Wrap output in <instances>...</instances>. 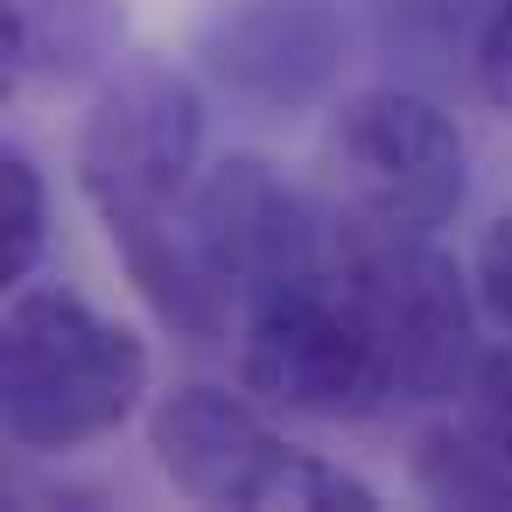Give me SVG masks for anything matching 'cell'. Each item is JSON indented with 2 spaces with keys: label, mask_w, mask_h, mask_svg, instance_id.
I'll use <instances>...</instances> for the list:
<instances>
[{
  "label": "cell",
  "mask_w": 512,
  "mask_h": 512,
  "mask_svg": "<svg viewBox=\"0 0 512 512\" xmlns=\"http://www.w3.org/2000/svg\"><path fill=\"white\" fill-rule=\"evenodd\" d=\"M148 449L162 477L197 505H239V512H379V491L288 442L246 393L225 386H176L148 414Z\"/></svg>",
  "instance_id": "4"
},
{
  "label": "cell",
  "mask_w": 512,
  "mask_h": 512,
  "mask_svg": "<svg viewBox=\"0 0 512 512\" xmlns=\"http://www.w3.org/2000/svg\"><path fill=\"white\" fill-rule=\"evenodd\" d=\"M127 0H0V57L8 78L85 85L120 64Z\"/></svg>",
  "instance_id": "9"
},
{
  "label": "cell",
  "mask_w": 512,
  "mask_h": 512,
  "mask_svg": "<svg viewBox=\"0 0 512 512\" xmlns=\"http://www.w3.org/2000/svg\"><path fill=\"white\" fill-rule=\"evenodd\" d=\"M330 267L351 288V302L365 309L400 407H442L463 400L470 372H477V274H463L435 232H386V225H358L337 218L330 239Z\"/></svg>",
  "instance_id": "3"
},
{
  "label": "cell",
  "mask_w": 512,
  "mask_h": 512,
  "mask_svg": "<svg viewBox=\"0 0 512 512\" xmlns=\"http://www.w3.org/2000/svg\"><path fill=\"white\" fill-rule=\"evenodd\" d=\"M491 0H372V36L407 71H442L449 57L470 64Z\"/></svg>",
  "instance_id": "11"
},
{
  "label": "cell",
  "mask_w": 512,
  "mask_h": 512,
  "mask_svg": "<svg viewBox=\"0 0 512 512\" xmlns=\"http://www.w3.org/2000/svg\"><path fill=\"white\" fill-rule=\"evenodd\" d=\"M470 274H477V302H484V316H491V323L512 337V211L484 225Z\"/></svg>",
  "instance_id": "15"
},
{
  "label": "cell",
  "mask_w": 512,
  "mask_h": 512,
  "mask_svg": "<svg viewBox=\"0 0 512 512\" xmlns=\"http://www.w3.org/2000/svg\"><path fill=\"white\" fill-rule=\"evenodd\" d=\"M239 386L281 414H309V421H372L400 407L393 365L365 323V309L351 302V288L337 281V267L323 260L316 274L260 295L239 316Z\"/></svg>",
  "instance_id": "5"
},
{
  "label": "cell",
  "mask_w": 512,
  "mask_h": 512,
  "mask_svg": "<svg viewBox=\"0 0 512 512\" xmlns=\"http://www.w3.org/2000/svg\"><path fill=\"white\" fill-rule=\"evenodd\" d=\"M344 15L330 0H218L197 22V64L253 113H309L344 78Z\"/></svg>",
  "instance_id": "8"
},
{
  "label": "cell",
  "mask_w": 512,
  "mask_h": 512,
  "mask_svg": "<svg viewBox=\"0 0 512 512\" xmlns=\"http://www.w3.org/2000/svg\"><path fill=\"white\" fill-rule=\"evenodd\" d=\"M43 246H50V183L22 148H8L0 155V288L36 281Z\"/></svg>",
  "instance_id": "12"
},
{
  "label": "cell",
  "mask_w": 512,
  "mask_h": 512,
  "mask_svg": "<svg viewBox=\"0 0 512 512\" xmlns=\"http://www.w3.org/2000/svg\"><path fill=\"white\" fill-rule=\"evenodd\" d=\"M204 176V92L169 57L106 71L78 127V190L99 211L113 253L176 232Z\"/></svg>",
  "instance_id": "2"
},
{
  "label": "cell",
  "mask_w": 512,
  "mask_h": 512,
  "mask_svg": "<svg viewBox=\"0 0 512 512\" xmlns=\"http://www.w3.org/2000/svg\"><path fill=\"white\" fill-rule=\"evenodd\" d=\"M470 85L498 113H512V0H491V15L477 29V50H470Z\"/></svg>",
  "instance_id": "14"
},
{
  "label": "cell",
  "mask_w": 512,
  "mask_h": 512,
  "mask_svg": "<svg viewBox=\"0 0 512 512\" xmlns=\"http://www.w3.org/2000/svg\"><path fill=\"white\" fill-rule=\"evenodd\" d=\"M463 421L512 463V344H498V351L477 358V372L463 386Z\"/></svg>",
  "instance_id": "13"
},
{
  "label": "cell",
  "mask_w": 512,
  "mask_h": 512,
  "mask_svg": "<svg viewBox=\"0 0 512 512\" xmlns=\"http://www.w3.org/2000/svg\"><path fill=\"white\" fill-rule=\"evenodd\" d=\"M414 484L435 505H512V463L463 414L414 435Z\"/></svg>",
  "instance_id": "10"
},
{
  "label": "cell",
  "mask_w": 512,
  "mask_h": 512,
  "mask_svg": "<svg viewBox=\"0 0 512 512\" xmlns=\"http://www.w3.org/2000/svg\"><path fill=\"white\" fill-rule=\"evenodd\" d=\"M190 239L246 316L260 295H274L330 260L337 211H323L309 190H295L267 155H218L190 190Z\"/></svg>",
  "instance_id": "7"
},
{
  "label": "cell",
  "mask_w": 512,
  "mask_h": 512,
  "mask_svg": "<svg viewBox=\"0 0 512 512\" xmlns=\"http://www.w3.org/2000/svg\"><path fill=\"white\" fill-rule=\"evenodd\" d=\"M148 393V344L64 281L8 288L0 316V428L29 456L106 442Z\"/></svg>",
  "instance_id": "1"
},
{
  "label": "cell",
  "mask_w": 512,
  "mask_h": 512,
  "mask_svg": "<svg viewBox=\"0 0 512 512\" xmlns=\"http://www.w3.org/2000/svg\"><path fill=\"white\" fill-rule=\"evenodd\" d=\"M323 169H330V211L386 232H442L470 190L456 120L414 85H365L337 99Z\"/></svg>",
  "instance_id": "6"
}]
</instances>
